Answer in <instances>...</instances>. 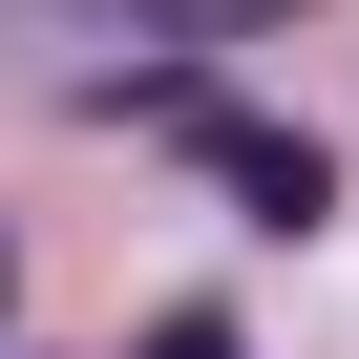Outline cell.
<instances>
[{"mask_svg": "<svg viewBox=\"0 0 359 359\" xmlns=\"http://www.w3.org/2000/svg\"><path fill=\"white\" fill-rule=\"evenodd\" d=\"M191 169H212L254 233H317V212H338V148H317V127H275V106H191Z\"/></svg>", "mask_w": 359, "mask_h": 359, "instance_id": "cell-1", "label": "cell"}, {"mask_svg": "<svg viewBox=\"0 0 359 359\" xmlns=\"http://www.w3.org/2000/svg\"><path fill=\"white\" fill-rule=\"evenodd\" d=\"M127 359H233V317H212V296H191V317H148V338H127Z\"/></svg>", "mask_w": 359, "mask_h": 359, "instance_id": "cell-2", "label": "cell"}]
</instances>
